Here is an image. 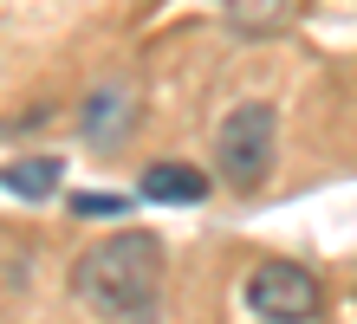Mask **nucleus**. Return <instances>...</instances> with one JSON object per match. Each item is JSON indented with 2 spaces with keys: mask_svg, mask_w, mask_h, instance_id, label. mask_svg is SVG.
<instances>
[{
  "mask_svg": "<svg viewBox=\"0 0 357 324\" xmlns=\"http://www.w3.org/2000/svg\"><path fill=\"white\" fill-rule=\"evenodd\" d=\"M72 214H123V201H117V194H78Z\"/></svg>",
  "mask_w": 357,
  "mask_h": 324,
  "instance_id": "nucleus-8",
  "label": "nucleus"
},
{
  "mask_svg": "<svg viewBox=\"0 0 357 324\" xmlns=\"http://www.w3.org/2000/svg\"><path fill=\"white\" fill-rule=\"evenodd\" d=\"M273 149H280V111L273 104H234L215 123V182L234 194H254L273 176Z\"/></svg>",
  "mask_w": 357,
  "mask_h": 324,
  "instance_id": "nucleus-2",
  "label": "nucleus"
},
{
  "mask_svg": "<svg viewBox=\"0 0 357 324\" xmlns=\"http://www.w3.org/2000/svg\"><path fill=\"white\" fill-rule=\"evenodd\" d=\"M59 176H66L59 156H20V162L0 169V188H7V194H26V201H46V194L59 188Z\"/></svg>",
  "mask_w": 357,
  "mask_h": 324,
  "instance_id": "nucleus-6",
  "label": "nucleus"
},
{
  "mask_svg": "<svg viewBox=\"0 0 357 324\" xmlns=\"http://www.w3.org/2000/svg\"><path fill=\"white\" fill-rule=\"evenodd\" d=\"M292 7H299V0H227V20H234V33L266 39V33H280L292 20Z\"/></svg>",
  "mask_w": 357,
  "mask_h": 324,
  "instance_id": "nucleus-7",
  "label": "nucleus"
},
{
  "mask_svg": "<svg viewBox=\"0 0 357 324\" xmlns=\"http://www.w3.org/2000/svg\"><path fill=\"white\" fill-rule=\"evenodd\" d=\"M78 137H85L98 156H117V149L130 143V91H123V84H98L85 98V111H78Z\"/></svg>",
  "mask_w": 357,
  "mask_h": 324,
  "instance_id": "nucleus-4",
  "label": "nucleus"
},
{
  "mask_svg": "<svg viewBox=\"0 0 357 324\" xmlns=\"http://www.w3.org/2000/svg\"><path fill=\"white\" fill-rule=\"evenodd\" d=\"M241 298H247V311H254L260 324H312L325 311L319 272L299 266V259H260V266H247Z\"/></svg>",
  "mask_w": 357,
  "mask_h": 324,
  "instance_id": "nucleus-3",
  "label": "nucleus"
},
{
  "mask_svg": "<svg viewBox=\"0 0 357 324\" xmlns=\"http://www.w3.org/2000/svg\"><path fill=\"white\" fill-rule=\"evenodd\" d=\"M72 298L104 324H156L162 240L150 227H117L72 259Z\"/></svg>",
  "mask_w": 357,
  "mask_h": 324,
  "instance_id": "nucleus-1",
  "label": "nucleus"
},
{
  "mask_svg": "<svg viewBox=\"0 0 357 324\" xmlns=\"http://www.w3.org/2000/svg\"><path fill=\"white\" fill-rule=\"evenodd\" d=\"M143 201H162V208H195L215 194V176H202L195 162H150L143 169V182H137Z\"/></svg>",
  "mask_w": 357,
  "mask_h": 324,
  "instance_id": "nucleus-5",
  "label": "nucleus"
}]
</instances>
